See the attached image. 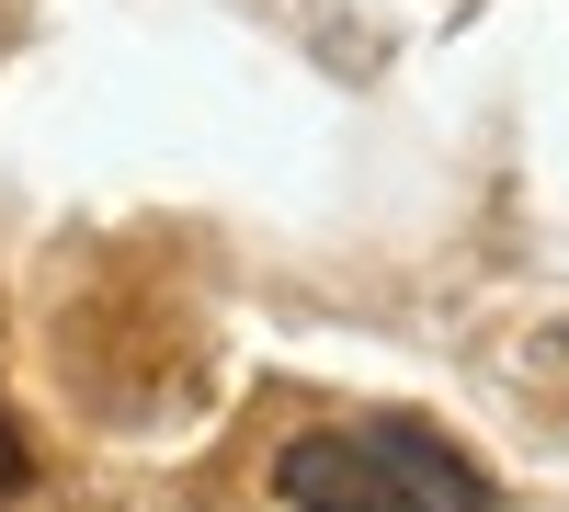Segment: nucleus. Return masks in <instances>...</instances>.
Segmentation results:
<instances>
[{
    "mask_svg": "<svg viewBox=\"0 0 569 512\" xmlns=\"http://www.w3.org/2000/svg\"><path fill=\"white\" fill-rule=\"evenodd\" d=\"M284 512H501V490L467 468L433 422H330L273 455Z\"/></svg>",
    "mask_w": 569,
    "mask_h": 512,
    "instance_id": "1",
    "label": "nucleus"
},
{
    "mask_svg": "<svg viewBox=\"0 0 569 512\" xmlns=\"http://www.w3.org/2000/svg\"><path fill=\"white\" fill-rule=\"evenodd\" d=\"M23 479H34V455H23V422H12V410H0V512L23 501Z\"/></svg>",
    "mask_w": 569,
    "mask_h": 512,
    "instance_id": "2",
    "label": "nucleus"
}]
</instances>
